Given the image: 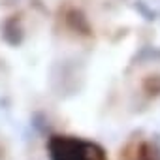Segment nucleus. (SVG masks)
Here are the masks:
<instances>
[{"label": "nucleus", "instance_id": "2", "mask_svg": "<svg viewBox=\"0 0 160 160\" xmlns=\"http://www.w3.org/2000/svg\"><path fill=\"white\" fill-rule=\"evenodd\" d=\"M134 160H154L152 158V151H151V147L149 145H139L138 147V151H136V154H134Z\"/></svg>", "mask_w": 160, "mask_h": 160}, {"label": "nucleus", "instance_id": "1", "mask_svg": "<svg viewBox=\"0 0 160 160\" xmlns=\"http://www.w3.org/2000/svg\"><path fill=\"white\" fill-rule=\"evenodd\" d=\"M49 154L51 160H108L100 145L73 136H53Z\"/></svg>", "mask_w": 160, "mask_h": 160}]
</instances>
